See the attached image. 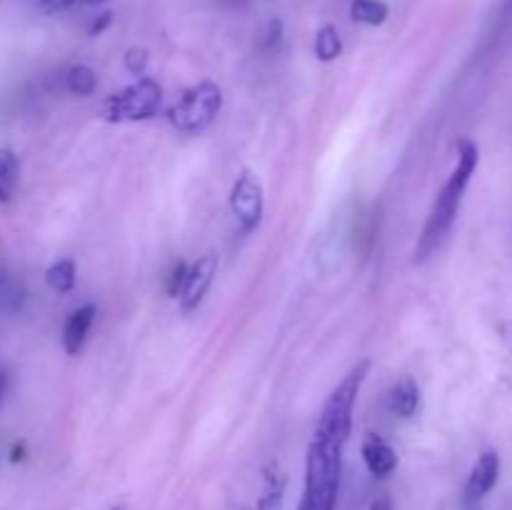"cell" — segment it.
I'll list each match as a JSON object with an SVG mask.
<instances>
[{"mask_svg":"<svg viewBox=\"0 0 512 510\" xmlns=\"http://www.w3.org/2000/svg\"><path fill=\"white\" fill-rule=\"evenodd\" d=\"M343 443L313 433L305 455V490L300 510H335L343 468Z\"/></svg>","mask_w":512,"mask_h":510,"instance_id":"7a4b0ae2","label":"cell"},{"mask_svg":"<svg viewBox=\"0 0 512 510\" xmlns=\"http://www.w3.org/2000/svg\"><path fill=\"white\" fill-rule=\"evenodd\" d=\"M160 105H163V88L158 80L138 78L103 100L100 118L105 123H138V120L155 118Z\"/></svg>","mask_w":512,"mask_h":510,"instance_id":"277c9868","label":"cell"},{"mask_svg":"<svg viewBox=\"0 0 512 510\" xmlns=\"http://www.w3.org/2000/svg\"><path fill=\"white\" fill-rule=\"evenodd\" d=\"M230 210H233L235 220H238L243 233H253L260 225V220H263V185H260V180L250 170H240L238 178L233 180V188H230Z\"/></svg>","mask_w":512,"mask_h":510,"instance_id":"8992f818","label":"cell"},{"mask_svg":"<svg viewBox=\"0 0 512 510\" xmlns=\"http://www.w3.org/2000/svg\"><path fill=\"white\" fill-rule=\"evenodd\" d=\"M510 8H512V0H510Z\"/></svg>","mask_w":512,"mask_h":510,"instance_id":"484cf974","label":"cell"},{"mask_svg":"<svg viewBox=\"0 0 512 510\" xmlns=\"http://www.w3.org/2000/svg\"><path fill=\"white\" fill-rule=\"evenodd\" d=\"M388 5L383 0H353L350 3V18L363 25H383L388 20Z\"/></svg>","mask_w":512,"mask_h":510,"instance_id":"2e32d148","label":"cell"},{"mask_svg":"<svg viewBox=\"0 0 512 510\" xmlns=\"http://www.w3.org/2000/svg\"><path fill=\"white\" fill-rule=\"evenodd\" d=\"M148 60H150V53L145 48H140V45H133V48L125 50V55H123L125 70H128L130 75H135V78H145Z\"/></svg>","mask_w":512,"mask_h":510,"instance_id":"ac0fdd59","label":"cell"},{"mask_svg":"<svg viewBox=\"0 0 512 510\" xmlns=\"http://www.w3.org/2000/svg\"><path fill=\"white\" fill-rule=\"evenodd\" d=\"M188 270L190 265L183 263V260L173 263V268L168 270V275H165V293H168L170 298H180V293H183L185 288V278H188Z\"/></svg>","mask_w":512,"mask_h":510,"instance_id":"d6986e66","label":"cell"},{"mask_svg":"<svg viewBox=\"0 0 512 510\" xmlns=\"http://www.w3.org/2000/svg\"><path fill=\"white\" fill-rule=\"evenodd\" d=\"M95 315H98V308L93 303H85L80 308H75L73 313L68 315L63 325V350L68 355H80V350L85 348V340H88L90 328L95 323Z\"/></svg>","mask_w":512,"mask_h":510,"instance_id":"30bf717a","label":"cell"},{"mask_svg":"<svg viewBox=\"0 0 512 510\" xmlns=\"http://www.w3.org/2000/svg\"><path fill=\"white\" fill-rule=\"evenodd\" d=\"M65 88H68V93L78 95V98H90L98 90V75H95L93 68L78 63L65 73Z\"/></svg>","mask_w":512,"mask_h":510,"instance_id":"9a60e30c","label":"cell"},{"mask_svg":"<svg viewBox=\"0 0 512 510\" xmlns=\"http://www.w3.org/2000/svg\"><path fill=\"white\" fill-rule=\"evenodd\" d=\"M370 373V360H360L353 368L348 370L343 380L338 383V388L328 395L323 410H320L318 425H315V433L325 435V438H333L338 443H348L350 433H353V410L358 403V395L363 390L365 378Z\"/></svg>","mask_w":512,"mask_h":510,"instance_id":"3957f363","label":"cell"},{"mask_svg":"<svg viewBox=\"0 0 512 510\" xmlns=\"http://www.w3.org/2000/svg\"><path fill=\"white\" fill-rule=\"evenodd\" d=\"M3 390H5V375L0 373V398H3Z\"/></svg>","mask_w":512,"mask_h":510,"instance_id":"cb8c5ba5","label":"cell"},{"mask_svg":"<svg viewBox=\"0 0 512 510\" xmlns=\"http://www.w3.org/2000/svg\"><path fill=\"white\" fill-rule=\"evenodd\" d=\"M280 35H283V23L280 20H270L268 30H265V48H275L280 43Z\"/></svg>","mask_w":512,"mask_h":510,"instance_id":"ffe728a7","label":"cell"},{"mask_svg":"<svg viewBox=\"0 0 512 510\" xmlns=\"http://www.w3.org/2000/svg\"><path fill=\"white\" fill-rule=\"evenodd\" d=\"M388 408L390 413L398 415V418H413L415 413H418L420 408V388L418 383H415V378H410V375H405V378H400L398 383L393 385V390H390L388 395Z\"/></svg>","mask_w":512,"mask_h":510,"instance_id":"8fae6325","label":"cell"},{"mask_svg":"<svg viewBox=\"0 0 512 510\" xmlns=\"http://www.w3.org/2000/svg\"><path fill=\"white\" fill-rule=\"evenodd\" d=\"M113 510H120V508H113Z\"/></svg>","mask_w":512,"mask_h":510,"instance_id":"4316f807","label":"cell"},{"mask_svg":"<svg viewBox=\"0 0 512 510\" xmlns=\"http://www.w3.org/2000/svg\"><path fill=\"white\" fill-rule=\"evenodd\" d=\"M223 110V90L213 80H200L193 88L180 95L178 103L170 108L168 120L175 130L198 135L213 123Z\"/></svg>","mask_w":512,"mask_h":510,"instance_id":"5b68a950","label":"cell"},{"mask_svg":"<svg viewBox=\"0 0 512 510\" xmlns=\"http://www.w3.org/2000/svg\"><path fill=\"white\" fill-rule=\"evenodd\" d=\"M285 488H288V475H285L278 465H270V468L265 470L263 490H260L253 510H283Z\"/></svg>","mask_w":512,"mask_h":510,"instance_id":"7c38bea8","label":"cell"},{"mask_svg":"<svg viewBox=\"0 0 512 510\" xmlns=\"http://www.w3.org/2000/svg\"><path fill=\"white\" fill-rule=\"evenodd\" d=\"M215 275H218V255L215 253H205L190 265L188 278H185V288L180 293V310L185 315L195 313V310L203 305L205 295H208L210 285H213Z\"/></svg>","mask_w":512,"mask_h":510,"instance_id":"52a82bcc","label":"cell"},{"mask_svg":"<svg viewBox=\"0 0 512 510\" xmlns=\"http://www.w3.org/2000/svg\"><path fill=\"white\" fill-rule=\"evenodd\" d=\"M360 453H363L365 465H368L375 478H388L398 468V453L393 450V445L375 433H365L363 443H360Z\"/></svg>","mask_w":512,"mask_h":510,"instance_id":"9c48e42d","label":"cell"},{"mask_svg":"<svg viewBox=\"0 0 512 510\" xmlns=\"http://www.w3.org/2000/svg\"><path fill=\"white\" fill-rule=\"evenodd\" d=\"M110 23H113V13L105 10V13H100V18L93 20V25H90V35H100Z\"/></svg>","mask_w":512,"mask_h":510,"instance_id":"44dd1931","label":"cell"},{"mask_svg":"<svg viewBox=\"0 0 512 510\" xmlns=\"http://www.w3.org/2000/svg\"><path fill=\"white\" fill-rule=\"evenodd\" d=\"M478 163V145L468 138L458 140V163H455V170L450 173L448 183L443 185V190H440L438 198H435L428 220H425L423 225V233H420L418 238V245H415V260H418V263L428 260L430 255L443 245L445 235L450 233L455 218H458L465 190H468L470 180H473L475 170H478Z\"/></svg>","mask_w":512,"mask_h":510,"instance_id":"6da1fadb","label":"cell"},{"mask_svg":"<svg viewBox=\"0 0 512 510\" xmlns=\"http://www.w3.org/2000/svg\"><path fill=\"white\" fill-rule=\"evenodd\" d=\"M20 163L18 155L8 148H0V203H10L18 188Z\"/></svg>","mask_w":512,"mask_h":510,"instance_id":"4fadbf2b","label":"cell"},{"mask_svg":"<svg viewBox=\"0 0 512 510\" xmlns=\"http://www.w3.org/2000/svg\"><path fill=\"white\" fill-rule=\"evenodd\" d=\"M73 3H75V0H43L45 10H50V13H60V10H68Z\"/></svg>","mask_w":512,"mask_h":510,"instance_id":"603a6c76","label":"cell"},{"mask_svg":"<svg viewBox=\"0 0 512 510\" xmlns=\"http://www.w3.org/2000/svg\"><path fill=\"white\" fill-rule=\"evenodd\" d=\"M343 53V40L335 25H323L315 35V58L323 60V63H333Z\"/></svg>","mask_w":512,"mask_h":510,"instance_id":"e0dca14e","label":"cell"},{"mask_svg":"<svg viewBox=\"0 0 512 510\" xmlns=\"http://www.w3.org/2000/svg\"><path fill=\"white\" fill-rule=\"evenodd\" d=\"M395 505H393V498H390L388 493H383V495H378V498L373 500V503H370V510H393Z\"/></svg>","mask_w":512,"mask_h":510,"instance_id":"7402d4cb","label":"cell"},{"mask_svg":"<svg viewBox=\"0 0 512 510\" xmlns=\"http://www.w3.org/2000/svg\"><path fill=\"white\" fill-rule=\"evenodd\" d=\"M75 275H78V268H75L73 258H63L58 263L50 265L45 270V283L50 285V290L58 295H68L70 290L75 288Z\"/></svg>","mask_w":512,"mask_h":510,"instance_id":"5bb4252c","label":"cell"},{"mask_svg":"<svg viewBox=\"0 0 512 510\" xmlns=\"http://www.w3.org/2000/svg\"><path fill=\"white\" fill-rule=\"evenodd\" d=\"M85 3H90V5H100V3H105V0H85Z\"/></svg>","mask_w":512,"mask_h":510,"instance_id":"d4e9b609","label":"cell"},{"mask_svg":"<svg viewBox=\"0 0 512 510\" xmlns=\"http://www.w3.org/2000/svg\"><path fill=\"white\" fill-rule=\"evenodd\" d=\"M500 478V455L495 450H485L478 455L473 470L468 475V485H465V500L468 503H480L490 490L498 485Z\"/></svg>","mask_w":512,"mask_h":510,"instance_id":"ba28073f","label":"cell"}]
</instances>
